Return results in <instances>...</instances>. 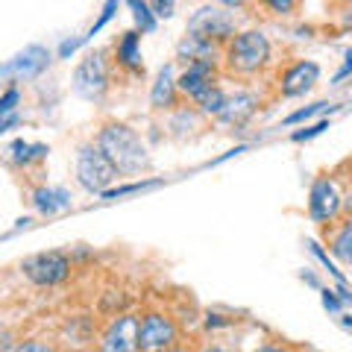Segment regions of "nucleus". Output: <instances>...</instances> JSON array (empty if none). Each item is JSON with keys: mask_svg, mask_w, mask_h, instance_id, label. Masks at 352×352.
Segmentation results:
<instances>
[{"mask_svg": "<svg viewBox=\"0 0 352 352\" xmlns=\"http://www.w3.org/2000/svg\"><path fill=\"white\" fill-rule=\"evenodd\" d=\"M176 53L185 62H220V44L194 38V36H185L179 41V47H176Z\"/></svg>", "mask_w": 352, "mask_h": 352, "instance_id": "f3484780", "label": "nucleus"}, {"mask_svg": "<svg viewBox=\"0 0 352 352\" xmlns=\"http://www.w3.org/2000/svg\"><path fill=\"white\" fill-rule=\"evenodd\" d=\"M112 88V68L103 50H94L76 65L74 71V94L88 103H103V97Z\"/></svg>", "mask_w": 352, "mask_h": 352, "instance_id": "39448f33", "label": "nucleus"}, {"mask_svg": "<svg viewBox=\"0 0 352 352\" xmlns=\"http://www.w3.org/2000/svg\"><path fill=\"white\" fill-rule=\"evenodd\" d=\"M115 59H118V65L124 71H132V74L144 71V62H141V32L138 30H129V32H124V36L118 38Z\"/></svg>", "mask_w": 352, "mask_h": 352, "instance_id": "2eb2a0df", "label": "nucleus"}, {"mask_svg": "<svg viewBox=\"0 0 352 352\" xmlns=\"http://www.w3.org/2000/svg\"><path fill=\"white\" fill-rule=\"evenodd\" d=\"M329 250H332V256L338 261L352 267V212L335 220L332 229H329Z\"/></svg>", "mask_w": 352, "mask_h": 352, "instance_id": "dca6fc26", "label": "nucleus"}, {"mask_svg": "<svg viewBox=\"0 0 352 352\" xmlns=\"http://www.w3.org/2000/svg\"><path fill=\"white\" fill-rule=\"evenodd\" d=\"M270 38L261 30H238L223 44V65L232 76H256L270 65Z\"/></svg>", "mask_w": 352, "mask_h": 352, "instance_id": "f03ea898", "label": "nucleus"}, {"mask_svg": "<svg viewBox=\"0 0 352 352\" xmlns=\"http://www.w3.org/2000/svg\"><path fill=\"white\" fill-rule=\"evenodd\" d=\"M156 185H159V182H129V185H120V188H109V191L100 194V197H103V200H120V197H129V194L156 188Z\"/></svg>", "mask_w": 352, "mask_h": 352, "instance_id": "5701e85b", "label": "nucleus"}, {"mask_svg": "<svg viewBox=\"0 0 352 352\" xmlns=\"http://www.w3.org/2000/svg\"><path fill=\"white\" fill-rule=\"evenodd\" d=\"M74 270V261L68 252L62 250H47V252H36L21 261V273L38 288H56V285L68 282Z\"/></svg>", "mask_w": 352, "mask_h": 352, "instance_id": "0eeeda50", "label": "nucleus"}, {"mask_svg": "<svg viewBox=\"0 0 352 352\" xmlns=\"http://www.w3.org/2000/svg\"><path fill=\"white\" fill-rule=\"evenodd\" d=\"M326 3H332V6H349L352 0H326Z\"/></svg>", "mask_w": 352, "mask_h": 352, "instance_id": "58836bf2", "label": "nucleus"}, {"mask_svg": "<svg viewBox=\"0 0 352 352\" xmlns=\"http://www.w3.org/2000/svg\"><path fill=\"white\" fill-rule=\"evenodd\" d=\"M32 206L38 208L41 214H59V212H68L71 208V194L65 188H38L32 191Z\"/></svg>", "mask_w": 352, "mask_h": 352, "instance_id": "a211bd4d", "label": "nucleus"}, {"mask_svg": "<svg viewBox=\"0 0 352 352\" xmlns=\"http://www.w3.org/2000/svg\"><path fill=\"white\" fill-rule=\"evenodd\" d=\"M15 332H9V329H0V352H12L15 349Z\"/></svg>", "mask_w": 352, "mask_h": 352, "instance_id": "2f4dec72", "label": "nucleus"}, {"mask_svg": "<svg viewBox=\"0 0 352 352\" xmlns=\"http://www.w3.org/2000/svg\"><path fill=\"white\" fill-rule=\"evenodd\" d=\"M320 112H335V106H332V103H314V106L296 109V112H294V115H288V118H285V126L302 124V120H308V118H314V115H320Z\"/></svg>", "mask_w": 352, "mask_h": 352, "instance_id": "4be33fe9", "label": "nucleus"}, {"mask_svg": "<svg viewBox=\"0 0 352 352\" xmlns=\"http://www.w3.org/2000/svg\"><path fill=\"white\" fill-rule=\"evenodd\" d=\"M182 329L170 314L147 311L138 323V352H164L176 344H182Z\"/></svg>", "mask_w": 352, "mask_h": 352, "instance_id": "6e6552de", "label": "nucleus"}, {"mask_svg": "<svg viewBox=\"0 0 352 352\" xmlns=\"http://www.w3.org/2000/svg\"><path fill=\"white\" fill-rule=\"evenodd\" d=\"M118 3H120V0H106V6H103V12H100V18H97L94 21V27L91 30H88L85 32V36H82V44L85 41H91L94 36H97V32H100L106 24H109V21H112V15H115V9H118Z\"/></svg>", "mask_w": 352, "mask_h": 352, "instance_id": "393cba45", "label": "nucleus"}, {"mask_svg": "<svg viewBox=\"0 0 352 352\" xmlns=\"http://www.w3.org/2000/svg\"><path fill=\"white\" fill-rule=\"evenodd\" d=\"M74 176H76V182H80V188H85L88 194H106L120 173L115 170V164L109 162L106 153L97 147L94 141H88V144L76 150Z\"/></svg>", "mask_w": 352, "mask_h": 352, "instance_id": "20e7f679", "label": "nucleus"}, {"mask_svg": "<svg viewBox=\"0 0 352 352\" xmlns=\"http://www.w3.org/2000/svg\"><path fill=\"white\" fill-rule=\"evenodd\" d=\"M346 170H349V176H346V214L352 212V162H346Z\"/></svg>", "mask_w": 352, "mask_h": 352, "instance_id": "72a5a7b5", "label": "nucleus"}, {"mask_svg": "<svg viewBox=\"0 0 352 352\" xmlns=\"http://www.w3.org/2000/svg\"><path fill=\"white\" fill-rule=\"evenodd\" d=\"M12 352H56V346L50 340H38V338H27V340H18Z\"/></svg>", "mask_w": 352, "mask_h": 352, "instance_id": "bb28decb", "label": "nucleus"}, {"mask_svg": "<svg viewBox=\"0 0 352 352\" xmlns=\"http://www.w3.org/2000/svg\"><path fill=\"white\" fill-rule=\"evenodd\" d=\"M256 352H300V349H294L288 344H261Z\"/></svg>", "mask_w": 352, "mask_h": 352, "instance_id": "473e14b6", "label": "nucleus"}, {"mask_svg": "<svg viewBox=\"0 0 352 352\" xmlns=\"http://www.w3.org/2000/svg\"><path fill=\"white\" fill-rule=\"evenodd\" d=\"M323 129H329V124H326V120H320V124H314L311 129H305V132H294V141H296V144H300V141H311V138H317V135H320Z\"/></svg>", "mask_w": 352, "mask_h": 352, "instance_id": "c85d7f7f", "label": "nucleus"}, {"mask_svg": "<svg viewBox=\"0 0 352 352\" xmlns=\"http://www.w3.org/2000/svg\"><path fill=\"white\" fill-rule=\"evenodd\" d=\"M129 9H132V15H135V24H138L141 32L156 30V12L150 9L147 0H129Z\"/></svg>", "mask_w": 352, "mask_h": 352, "instance_id": "412c9836", "label": "nucleus"}, {"mask_svg": "<svg viewBox=\"0 0 352 352\" xmlns=\"http://www.w3.org/2000/svg\"><path fill=\"white\" fill-rule=\"evenodd\" d=\"M18 126V115H9V118H0V135H3L6 129H12Z\"/></svg>", "mask_w": 352, "mask_h": 352, "instance_id": "f704fd0d", "label": "nucleus"}, {"mask_svg": "<svg viewBox=\"0 0 352 352\" xmlns=\"http://www.w3.org/2000/svg\"><path fill=\"white\" fill-rule=\"evenodd\" d=\"M138 314H118L100 335V352H138Z\"/></svg>", "mask_w": 352, "mask_h": 352, "instance_id": "1a4fd4ad", "label": "nucleus"}, {"mask_svg": "<svg viewBox=\"0 0 352 352\" xmlns=\"http://www.w3.org/2000/svg\"><path fill=\"white\" fill-rule=\"evenodd\" d=\"M220 80V62H188L179 76H176V85H179V94L188 97V100H200V97L214 88Z\"/></svg>", "mask_w": 352, "mask_h": 352, "instance_id": "9d476101", "label": "nucleus"}, {"mask_svg": "<svg viewBox=\"0 0 352 352\" xmlns=\"http://www.w3.org/2000/svg\"><path fill=\"white\" fill-rule=\"evenodd\" d=\"M214 3H220V6H226V9H244L250 0H214Z\"/></svg>", "mask_w": 352, "mask_h": 352, "instance_id": "c9c22d12", "label": "nucleus"}, {"mask_svg": "<svg viewBox=\"0 0 352 352\" xmlns=\"http://www.w3.org/2000/svg\"><path fill=\"white\" fill-rule=\"evenodd\" d=\"M256 109H258V94L241 88V91L226 97V106H223V112H220L217 120L220 124H229V126H244L247 120L256 115Z\"/></svg>", "mask_w": 352, "mask_h": 352, "instance_id": "ddd939ff", "label": "nucleus"}, {"mask_svg": "<svg viewBox=\"0 0 352 352\" xmlns=\"http://www.w3.org/2000/svg\"><path fill=\"white\" fill-rule=\"evenodd\" d=\"M18 103H21V91L12 85L0 94V118H9V115H18Z\"/></svg>", "mask_w": 352, "mask_h": 352, "instance_id": "a878e982", "label": "nucleus"}, {"mask_svg": "<svg viewBox=\"0 0 352 352\" xmlns=\"http://www.w3.org/2000/svg\"><path fill=\"white\" fill-rule=\"evenodd\" d=\"M323 305L329 308V311H335V314H340V308H344V302H340V296H338V291H323Z\"/></svg>", "mask_w": 352, "mask_h": 352, "instance_id": "c756f323", "label": "nucleus"}, {"mask_svg": "<svg viewBox=\"0 0 352 352\" xmlns=\"http://www.w3.org/2000/svg\"><path fill=\"white\" fill-rule=\"evenodd\" d=\"M150 9L156 12V18H170L176 12V0H150Z\"/></svg>", "mask_w": 352, "mask_h": 352, "instance_id": "cd10ccee", "label": "nucleus"}, {"mask_svg": "<svg viewBox=\"0 0 352 352\" xmlns=\"http://www.w3.org/2000/svg\"><path fill=\"white\" fill-rule=\"evenodd\" d=\"M346 212V185L338 173H320L308 188V217L320 226H332Z\"/></svg>", "mask_w": 352, "mask_h": 352, "instance_id": "7ed1b4c3", "label": "nucleus"}, {"mask_svg": "<svg viewBox=\"0 0 352 352\" xmlns=\"http://www.w3.org/2000/svg\"><path fill=\"white\" fill-rule=\"evenodd\" d=\"M50 65V50L41 44H30L18 53L15 59L0 65V76H12V80H36L41 71H47Z\"/></svg>", "mask_w": 352, "mask_h": 352, "instance_id": "f8f14e48", "label": "nucleus"}, {"mask_svg": "<svg viewBox=\"0 0 352 352\" xmlns=\"http://www.w3.org/2000/svg\"><path fill=\"white\" fill-rule=\"evenodd\" d=\"M226 91L220 85H214V88H208V91L197 100V112L200 115H206V118H220V112H223V106H226Z\"/></svg>", "mask_w": 352, "mask_h": 352, "instance_id": "aec40b11", "label": "nucleus"}, {"mask_svg": "<svg viewBox=\"0 0 352 352\" xmlns=\"http://www.w3.org/2000/svg\"><path fill=\"white\" fill-rule=\"evenodd\" d=\"M320 82V65L311 59H296L279 74V94L282 97H302Z\"/></svg>", "mask_w": 352, "mask_h": 352, "instance_id": "9b49d317", "label": "nucleus"}, {"mask_svg": "<svg viewBox=\"0 0 352 352\" xmlns=\"http://www.w3.org/2000/svg\"><path fill=\"white\" fill-rule=\"evenodd\" d=\"M238 32V18L232 9L220 6V3H208L200 6L197 12L188 18V36L203 38V41H214V44H226Z\"/></svg>", "mask_w": 352, "mask_h": 352, "instance_id": "423d86ee", "label": "nucleus"}, {"mask_svg": "<svg viewBox=\"0 0 352 352\" xmlns=\"http://www.w3.org/2000/svg\"><path fill=\"white\" fill-rule=\"evenodd\" d=\"M94 144L106 153L120 176H138L150 168V150L144 138L124 120H106L97 132Z\"/></svg>", "mask_w": 352, "mask_h": 352, "instance_id": "f257e3e1", "label": "nucleus"}, {"mask_svg": "<svg viewBox=\"0 0 352 352\" xmlns=\"http://www.w3.org/2000/svg\"><path fill=\"white\" fill-rule=\"evenodd\" d=\"M9 153H12V162L15 164H30V162H41V159H47V147L44 144H30V141L24 138H18L12 147H9Z\"/></svg>", "mask_w": 352, "mask_h": 352, "instance_id": "6ab92c4d", "label": "nucleus"}, {"mask_svg": "<svg viewBox=\"0 0 352 352\" xmlns=\"http://www.w3.org/2000/svg\"><path fill=\"white\" fill-rule=\"evenodd\" d=\"M349 74H352V47L346 50V56H344V65H340V71L335 74V80H332V82H335V85H340V82H344Z\"/></svg>", "mask_w": 352, "mask_h": 352, "instance_id": "7c9ffc66", "label": "nucleus"}, {"mask_svg": "<svg viewBox=\"0 0 352 352\" xmlns=\"http://www.w3.org/2000/svg\"><path fill=\"white\" fill-rule=\"evenodd\" d=\"M179 103V85H176V71L173 65H164L156 74V82L150 88V106L164 112V109H173Z\"/></svg>", "mask_w": 352, "mask_h": 352, "instance_id": "4468645a", "label": "nucleus"}, {"mask_svg": "<svg viewBox=\"0 0 352 352\" xmlns=\"http://www.w3.org/2000/svg\"><path fill=\"white\" fill-rule=\"evenodd\" d=\"M302 0H258L261 9H267L270 15H294L300 9Z\"/></svg>", "mask_w": 352, "mask_h": 352, "instance_id": "b1692460", "label": "nucleus"}, {"mask_svg": "<svg viewBox=\"0 0 352 352\" xmlns=\"http://www.w3.org/2000/svg\"><path fill=\"white\" fill-rule=\"evenodd\" d=\"M164 352H191L188 346H185V344H176V346H170V349H164Z\"/></svg>", "mask_w": 352, "mask_h": 352, "instance_id": "4c0bfd02", "label": "nucleus"}, {"mask_svg": "<svg viewBox=\"0 0 352 352\" xmlns=\"http://www.w3.org/2000/svg\"><path fill=\"white\" fill-rule=\"evenodd\" d=\"M194 352H226V349H223V346H217V344H206V346L194 349Z\"/></svg>", "mask_w": 352, "mask_h": 352, "instance_id": "e433bc0d", "label": "nucleus"}]
</instances>
